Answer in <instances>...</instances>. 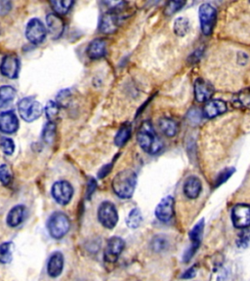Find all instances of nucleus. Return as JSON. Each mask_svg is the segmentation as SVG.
I'll return each mask as SVG.
<instances>
[{
  "mask_svg": "<svg viewBox=\"0 0 250 281\" xmlns=\"http://www.w3.org/2000/svg\"><path fill=\"white\" fill-rule=\"evenodd\" d=\"M0 72L3 77L16 79L19 77L20 59L15 54L5 55L0 65Z\"/></svg>",
  "mask_w": 250,
  "mask_h": 281,
  "instance_id": "11",
  "label": "nucleus"
},
{
  "mask_svg": "<svg viewBox=\"0 0 250 281\" xmlns=\"http://www.w3.org/2000/svg\"><path fill=\"white\" fill-rule=\"evenodd\" d=\"M188 119L192 122V123H199L200 121H201V119H202V114L198 110V109H192V110H191L190 113H189V115H188Z\"/></svg>",
  "mask_w": 250,
  "mask_h": 281,
  "instance_id": "43",
  "label": "nucleus"
},
{
  "mask_svg": "<svg viewBox=\"0 0 250 281\" xmlns=\"http://www.w3.org/2000/svg\"><path fill=\"white\" fill-rule=\"evenodd\" d=\"M131 125L130 124H123L117 131L116 137H115V145L116 146H123L128 142L131 136Z\"/></svg>",
  "mask_w": 250,
  "mask_h": 281,
  "instance_id": "24",
  "label": "nucleus"
},
{
  "mask_svg": "<svg viewBox=\"0 0 250 281\" xmlns=\"http://www.w3.org/2000/svg\"><path fill=\"white\" fill-rule=\"evenodd\" d=\"M44 110H45V115L48 118L49 121L54 122V119L58 117L60 106H59L58 103L55 101H48Z\"/></svg>",
  "mask_w": 250,
  "mask_h": 281,
  "instance_id": "34",
  "label": "nucleus"
},
{
  "mask_svg": "<svg viewBox=\"0 0 250 281\" xmlns=\"http://www.w3.org/2000/svg\"><path fill=\"white\" fill-rule=\"evenodd\" d=\"M201 244L199 243H191L190 247L185 251L183 255V262L189 263L192 259V257L194 256V254L198 251V249L200 248Z\"/></svg>",
  "mask_w": 250,
  "mask_h": 281,
  "instance_id": "40",
  "label": "nucleus"
},
{
  "mask_svg": "<svg viewBox=\"0 0 250 281\" xmlns=\"http://www.w3.org/2000/svg\"><path fill=\"white\" fill-rule=\"evenodd\" d=\"M174 198L171 195H167L160 200L155 208V217L163 223L171 221L174 215Z\"/></svg>",
  "mask_w": 250,
  "mask_h": 281,
  "instance_id": "12",
  "label": "nucleus"
},
{
  "mask_svg": "<svg viewBox=\"0 0 250 281\" xmlns=\"http://www.w3.org/2000/svg\"><path fill=\"white\" fill-rule=\"evenodd\" d=\"M235 172H236V169L233 168V167H229V168H226V169L222 170L221 172L218 174V176L215 179L214 188H218L221 184L226 183L231 178Z\"/></svg>",
  "mask_w": 250,
  "mask_h": 281,
  "instance_id": "33",
  "label": "nucleus"
},
{
  "mask_svg": "<svg viewBox=\"0 0 250 281\" xmlns=\"http://www.w3.org/2000/svg\"><path fill=\"white\" fill-rule=\"evenodd\" d=\"M13 175L9 166L7 164L0 165V183L3 185H9L12 182Z\"/></svg>",
  "mask_w": 250,
  "mask_h": 281,
  "instance_id": "35",
  "label": "nucleus"
},
{
  "mask_svg": "<svg viewBox=\"0 0 250 281\" xmlns=\"http://www.w3.org/2000/svg\"><path fill=\"white\" fill-rule=\"evenodd\" d=\"M97 189V182L96 180H94L93 178L89 179L88 183H87L86 189V198L87 199H90L92 194H94V192L96 191Z\"/></svg>",
  "mask_w": 250,
  "mask_h": 281,
  "instance_id": "41",
  "label": "nucleus"
},
{
  "mask_svg": "<svg viewBox=\"0 0 250 281\" xmlns=\"http://www.w3.org/2000/svg\"><path fill=\"white\" fill-rule=\"evenodd\" d=\"M0 148L4 155H12L15 152V143L9 138H1Z\"/></svg>",
  "mask_w": 250,
  "mask_h": 281,
  "instance_id": "36",
  "label": "nucleus"
},
{
  "mask_svg": "<svg viewBox=\"0 0 250 281\" xmlns=\"http://www.w3.org/2000/svg\"><path fill=\"white\" fill-rule=\"evenodd\" d=\"M121 24V17L116 11H108L101 16L99 29L103 33L112 34L116 32Z\"/></svg>",
  "mask_w": 250,
  "mask_h": 281,
  "instance_id": "10",
  "label": "nucleus"
},
{
  "mask_svg": "<svg viewBox=\"0 0 250 281\" xmlns=\"http://www.w3.org/2000/svg\"><path fill=\"white\" fill-rule=\"evenodd\" d=\"M64 270V256L61 252L53 253L49 259L47 272L49 276L55 278L61 275Z\"/></svg>",
  "mask_w": 250,
  "mask_h": 281,
  "instance_id": "20",
  "label": "nucleus"
},
{
  "mask_svg": "<svg viewBox=\"0 0 250 281\" xmlns=\"http://www.w3.org/2000/svg\"><path fill=\"white\" fill-rule=\"evenodd\" d=\"M11 1H0V16H5L12 9Z\"/></svg>",
  "mask_w": 250,
  "mask_h": 281,
  "instance_id": "42",
  "label": "nucleus"
},
{
  "mask_svg": "<svg viewBox=\"0 0 250 281\" xmlns=\"http://www.w3.org/2000/svg\"><path fill=\"white\" fill-rule=\"evenodd\" d=\"M56 124L53 121H48L42 129L41 139L44 143L51 145L56 137Z\"/></svg>",
  "mask_w": 250,
  "mask_h": 281,
  "instance_id": "28",
  "label": "nucleus"
},
{
  "mask_svg": "<svg viewBox=\"0 0 250 281\" xmlns=\"http://www.w3.org/2000/svg\"><path fill=\"white\" fill-rule=\"evenodd\" d=\"M20 117L26 122H32L39 119L43 114V107L33 97L22 99L18 103Z\"/></svg>",
  "mask_w": 250,
  "mask_h": 281,
  "instance_id": "3",
  "label": "nucleus"
},
{
  "mask_svg": "<svg viewBox=\"0 0 250 281\" xmlns=\"http://www.w3.org/2000/svg\"><path fill=\"white\" fill-rule=\"evenodd\" d=\"M51 194L57 203L67 205L74 195V188L67 181H58L53 184Z\"/></svg>",
  "mask_w": 250,
  "mask_h": 281,
  "instance_id": "8",
  "label": "nucleus"
},
{
  "mask_svg": "<svg viewBox=\"0 0 250 281\" xmlns=\"http://www.w3.org/2000/svg\"><path fill=\"white\" fill-rule=\"evenodd\" d=\"M124 240L118 236H114L109 239L106 250L104 252V259L108 263H116L120 254L124 250Z\"/></svg>",
  "mask_w": 250,
  "mask_h": 281,
  "instance_id": "13",
  "label": "nucleus"
},
{
  "mask_svg": "<svg viewBox=\"0 0 250 281\" xmlns=\"http://www.w3.org/2000/svg\"><path fill=\"white\" fill-rule=\"evenodd\" d=\"M234 106L238 107H246L250 105V89H244L238 93L233 101Z\"/></svg>",
  "mask_w": 250,
  "mask_h": 281,
  "instance_id": "31",
  "label": "nucleus"
},
{
  "mask_svg": "<svg viewBox=\"0 0 250 281\" xmlns=\"http://www.w3.org/2000/svg\"><path fill=\"white\" fill-rule=\"evenodd\" d=\"M197 272H198V267L192 266L189 270H187L186 272H184L183 274L181 275V278L182 279H192L193 277H195Z\"/></svg>",
  "mask_w": 250,
  "mask_h": 281,
  "instance_id": "44",
  "label": "nucleus"
},
{
  "mask_svg": "<svg viewBox=\"0 0 250 281\" xmlns=\"http://www.w3.org/2000/svg\"><path fill=\"white\" fill-rule=\"evenodd\" d=\"M70 222L67 215L63 212H55L52 214L47 222L50 235L55 239L63 238L69 231Z\"/></svg>",
  "mask_w": 250,
  "mask_h": 281,
  "instance_id": "4",
  "label": "nucleus"
},
{
  "mask_svg": "<svg viewBox=\"0 0 250 281\" xmlns=\"http://www.w3.org/2000/svg\"><path fill=\"white\" fill-rule=\"evenodd\" d=\"M194 99L199 103H207L214 94V87L211 83L203 78H198L193 86Z\"/></svg>",
  "mask_w": 250,
  "mask_h": 281,
  "instance_id": "14",
  "label": "nucleus"
},
{
  "mask_svg": "<svg viewBox=\"0 0 250 281\" xmlns=\"http://www.w3.org/2000/svg\"><path fill=\"white\" fill-rule=\"evenodd\" d=\"M98 220L103 227L113 230L118 222V213L116 207L111 201H104L98 208Z\"/></svg>",
  "mask_w": 250,
  "mask_h": 281,
  "instance_id": "6",
  "label": "nucleus"
},
{
  "mask_svg": "<svg viewBox=\"0 0 250 281\" xmlns=\"http://www.w3.org/2000/svg\"><path fill=\"white\" fill-rule=\"evenodd\" d=\"M231 222L237 229L250 227V205L240 203L234 206L231 210Z\"/></svg>",
  "mask_w": 250,
  "mask_h": 281,
  "instance_id": "9",
  "label": "nucleus"
},
{
  "mask_svg": "<svg viewBox=\"0 0 250 281\" xmlns=\"http://www.w3.org/2000/svg\"><path fill=\"white\" fill-rule=\"evenodd\" d=\"M169 248V240L164 235H155L151 241V249L155 253H163Z\"/></svg>",
  "mask_w": 250,
  "mask_h": 281,
  "instance_id": "25",
  "label": "nucleus"
},
{
  "mask_svg": "<svg viewBox=\"0 0 250 281\" xmlns=\"http://www.w3.org/2000/svg\"><path fill=\"white\" fill-rule=\"evenodd\" d=\"M19 129V119L14 111L7 110L0 114V131L4 134H14Z\"/></svg>",
  "mask_w": 250,
  "mask_h": 281,
  "instance_id": "15",
  "label": "nucleus"
},
{
  "mask_svg": "<svg viewBox=\"0 0 250 281\" xmlns=\"http://www.w3.org/2000/svg\"><path fill=\"white\" fill-rule=\"evenodd\" d=\"M106 53V40L103 39H93L88 47H87V55L92 60H99L105 57Z\"/></svg>",
  "mask_w": 250,
  "mask_h": 281,
  "instance_id": "19",
  "label": "nucleus"
},
{
  "mask_svg": "<svg viewBox=\"0 0 250 281\" xmlns=\"http://www.w3.org/2000/svg\"><path fill=\"white\" fill-rule=\"evenodd\" d=\"M113 166H114L113 163H109V164L103 166V167L99 170V172H98V178H99V179H104L106 176L110 174V172H111L112 169H113Z\"/></svg>",
  "mask_w": 250,
  "mask_h": 281,
  "instance_id": "45",
  "label": "nucleus"
},
{
  "mask_svg": "<svg viewBox=\"0 0 250 281\" xmlns=\"http://www.w3.org/2000/svg\"><path fill=\"white\" fill-rule=\"evenodd\" d=\"M158 126L160 131L166 137H174L178 133V123L169 117H163L158 120Z\"/></svg>",
  "mask_w": 250,
  "mask_h": 281,
  "instance_id": "22",
  "label": "nucleus"
},
{
  "mask_svg": "<svg viewBox=\"0 0 250 281\" xmlns=\"http://www.w3.org/2000/svg\"><path fill=\"white\" fill-rule=\"evenodd\" d=\"M202 184L200 178L195 176H190L186 181L183 186L184 194L190 198L195 199L202 193Z\"/></svg>",
  "mask_w": 250,
  "mask_h": 281,
  "instance_id": "18",
  "label": "nucleus"
},
{
  "mask_svg": "<svg viewBox=\"0 0 250 281\" xmlns=\"http://www.w3.org/2000/svg\"><path fill=\"white\" fill-rule=\"evenodd\" d=\"M199 16L202 33L204 35H210L217 20L216 8L209 3H203L199 10Z\"/></svg>",
  "mask_w": 250,
  "mask_h": 281,
  "instance_id": "5",
  "label": "nucleus"
},
{
  "mask_svg": "<svg viewBox=\"0 0 250 281\" xmlns=\"http://www.w3.org/2000/svg\"><path fill=\"white\" fill-rule=\"evenodd\" d=\"M47 31L50 38L53 40H57L62 36L65 30V23L63 19L56 13H49L46 16Z\"/></svg>",
  "mask_w": 250,
  "mask_h": 281,
  "instance_id": "16",
  "label": "nucleus"
},
{
  "mask_svg": "<svg viewBox=\"0 0 250 281\" xmlns=\"http://www.w3.org/2000/svg\"><path fill=\"white\" fill-rule=\"evenodd\" d=\"M227 109V104L223 100H210L205 103L202 110V116L206 118H214L225 114Z\"/></svg>",
  "mask_w": 250,
  "mask_h": 281,
  "instance_id": "17",
  "label": "nucleus"
},
{
  "mask_svg": "<svg viewBox=\"0 0 250 281\" xmlns=\"http://www.w3.org/2000/svg\"><path fill=\"white\" fill-rule=\"evenodd\" d=\"M137 141L141 148L150 155L159 153L164 146L162 140L154 131L152 122L149 120L144 121L139 128L137 133Z\"/></svg>",
  "mask_w": 250,
  "mask_h": 281,
  "instance_id": "1",
  "label": "nucleus"
},
{
  "mask_svg": "<svg viewBox=\"0 0 250 281\" xmlns=\"http://www.w3.org/2000/svg\"><path fill=\"white\" fill-rule=\"evenodd\" d=\"M143 222V216L139 208H134L128 214L126 219V224L128 228L135 230L138 229Z\"/></svg>",
  "mask_w": 250,
  "mask_h": 281,
  "instance_id": "26",
  "label": "nucleus"
},
{
  "mask_svg": "<svg viewBox=\"0 0 250 281\" xmlns=\"http://www.w3.org/2000/svg\"><path fill=\"white\" fill-rule=\"evenodd\" d=\"M250 242V227L248 228H245L242 230L240 234H239V237H238V246L241 247V248H244V247H247L248 244Z\"/></svg>",
  "mask_w": 250,
  "mask_h": 281,
  "instance_id": "38",
  "label": "nucleus"
},
{
  "mask_svg": "<svg viewBox=\"0 0 250 281\" xmlns=\"http://www.w3.org/2000/svg\"><path fill=\"white\" fill-rule=\"evenodd\" d=\"M26 216V207L24 205H17L13 207L7 215L6 222L11 228H16L24 221Z\"/></svg>",
  "mask_w": 250,
  "mask_h": 281,
  "instance_id": "21",
  "label": "nucleus"
},
{
  "mask_svg": "<svg viewBox=\"0 0 250 281\" xmlns=\"http://www.w3.org/2000/svg\"><path fill=\"white\" fill-rule=\"evenodd\" d=\"M70 98H72V93L68 89L62 90L57 96V103H58L60 107H67V105L70 102Z\"/></svg>",
  "mask_w": 250,
  "mask_h": 281,
  "instance_id": "39",
  "label": "nucleus"
},
{
  "mask_svg": "<svg viewBox=\"0 0 250 281\" xmlns=\"http://www.w3.org/2000/svg\"><path fill=\"white\" fill-rule=\"evenodd\" d=\"M185 4H186L185 1H170V2H168L164 8V15L165 16L173 15L179 10L182 9V7Z\"/></svg>",
  "mask_w": 250,
  "mask_h": 281,
  "instance_id": "37",
  "label": "nucleus"
},
{
  "mask_svg": "<svg viewBox=\"0 0 250 281\" xmlns=\"http://www.w3.org/2000/svg\"><path fill=\"white\" fill-rule=\"evenodd\" d=\"M204 219H201L198 223L192 227L191 232L189 233V238L191 243H202V234L204 231Z\"/></svg>",
  "mask_w": 250,
  "mask_h": 281,
  "instance_id": "29",
  "label": "nucleus"
},
{
  "mask_svg": "<svg viewBox=\"0 0 250 281\" xmlns=\"http://www.w3.org/2000/svg\"><path fill=\"white\" fill-rule=\"evenodd\" d=\"M47 35V30L45 26L39 19L33 18L29 20L26 27V38L30 43L37 45L44 41Z\"/></svg>",
  "mask_w": 250,
  "mask_h": 281,
  "instance_id": "7",
  "label": "nucleus"
},
{
  "mask_svg": "<svg viewBox=\"0 0 250 281\" xmlns=\"http://www.w3.org/2000/svg\"><path fill=\"white\" fill-rule=\"evenodd\" d=\"M137 184V175L132 170H122L115 176L112 186L115 194L120 198H130Z\"/></svg>",
  "mask_w": 250,
  "mask_h": 281,
  "instance_id": "2",
  "label": "nucleus"
},
{
  "mask_svg": "<svg viewBox=\"0 0 250 281\" xmlns=\"http://www.w3.org/2000/svg\"><path fill=\"white\" fill-rule=\"evenodd\" d=\"M12 246L11 242L0 244V263L8 264L12 261Z\"/></svg>",
  "mask_w": 250,
  "mask_h": 281,
  "instance_id": "32",
  "label": "nucleus"
},
{
  "mask_svg": "<svg viewBox=\"0 0 250 281\" xmlns=\"http://www.w3.org/2000/svg\"><path fill=\"white\" fill-rule=\"evenodd\" d=\"M16 97L15 88L10 85L0 86V108L6 107Z\"/></svg>",
  "mask_w": 250,
  "mask_h": 281,
  "instance_id": "23",
  "label": "nucleus"
},
{
  "mask_svg": "<svg viewBox=\"0 0 250 281\" xmlns=\"http://www.w3.org/2000/svg\"><path fill=\"white\" fill-rule=\"evenodd\" d=\"M190 29V23L189 20L185 17H179L175 20L174 22L173 30L174 33L179 36L183 38L185 36Z\"/></svg>",
  "mask_w": 250,
  "mask_h": 281,
  "instance_id": "27",
  "label": "nucleus"
},
{
  "mask_svg": "<svg viewBox=\"0 0 250 281\" xmlns=\"http://www.w3.org/2000/svg\"><path fill=\"white\" fill-rule=\"evenodd\" d=\"M51 6L53 7L56 14L60 15H66L68 13V11L72 9V6L74 5V1L70 0H56V1H51L50 2Z\"/></svg>",
  "mask_w": 250,
  "mask_h": 281,
  "instance_id": "30",
  "label": "nucleus"
}]
</instances>
